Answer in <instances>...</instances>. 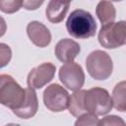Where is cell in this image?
Instances as JSON below:
<instances>
[{
  "label": "cell",
  "instance_id": "10",
  "mask_svg": "<svg viewBox=\"0 0 126 126\" xmlns=\"http://www.w3.org/2000/svg\"><path fill=\"white\" fill-rule=\"evenodd\" d=\"M27 33L31 41L38 47H46L51 42V33L49 30L38 21H32L28 24Z\"/></svg>",
  "mask_w": 126,
  "mask_h": 126
},
{
  "label": "cell",
  "instance_id": "6",
  "mask_svg": "<svg viewBox=\"0 0 126 126\" xmlns=\"http://www.w3.org/2000/svg\"><path fill=\"white\" fill-rule=\"evenodd\" d=\"M60 82L68 90L77 92L85 84V73L82 66L76 62H69L62 65L58 72Z\"/></svg>",
  "mask_w": 126,
  "mask_h": 126
},
{
  "label": "cell",
  "instance_id": "15",
  "mask_svg": "<svg viewBox=\"0 0 126 126\" xmlns=\"http://www.w3.org/2000/svg\"><path fill=\"white\" fill-rule=\"evenodd\" d=\"M112 105L113 107L120 111L124 112L126 110V83L125 81H121L113 89L112 92Z\"/></svg>",
  "mask_w": 126,
  "mask_h": 126
},
{
  "label": "cell",
  "instance_id": "11",
  "mask_svg": "<svg viewBox=\"0 0 126 126\" xmlns=\"http://www.w3.org/2000/svg\"><path fill=\"white\" fill-rule=\"evenodd\" d=\"M38 109V100L37 95L32 89H26V99L23 103V105L14 110L13 113L17 115L20 118L23 119H29L35 115Z\"/></svg>",
  "mask_w": 126,
  "mask_h": 126
},
{
  "label": "cell",
  "instance_id": "22",
  "mask_svg": "<svg viewBox=\"0 0 126 126\" xmlns=\"http://www.w3.org/2000/svg\"><path fill=\"white\" fill-rule=\"evenodd\" d=\"M5 126H21V125L16 124V123H8V124H6Z\"/></svg>",
  "mask_w": 126,
  "mask_h": 126
},
{
  "label": "cell",
  "instance_id": "16",
  "mask_svg": "<svg viewBox=\"0 0 126 126\" xmlns=\"http://www.w3.org/2000/svg\"><path fill=\"white\" fill-rule=\"evenodd\" d=\"M23 7L22 0H0V10L6 14L18 12Z\"/></svg>",
  "mask_w": 126,
  "mask_h": 126
},
{
  "label": "cell",
  "instance_id": "17",
  "mask_svg": "<svg viewBox=\"0 0 126 126\" xmlns=\"http://www.w3.org/2000/svg\"><path fill=\"white\" fill-rule=\"evenodd\" d=\"M98 125V119L97 116L91 114V113H85L78 117L76 120L74 126H97Z\"/></svg>",
  "mask_w": 126,
  "mask_h": 126
},
{
  "label": "cell",
  "instance_id": "19",
  "mask_svg": "<svg viewBox=\"0 0 126 126\" xmlns=\"http://www.w3.org/2000/svg\"><path fill=\"white\" fill-rule=\"evenodd\" d=\"M97 126H125V121L120 116L107 115L102 119L98 120Z\"/></svg>",
  "mask_w": 126,
  "mask_h": 126
},
{
  "label": "cell",
  "instance_id": "13",
  "mask_svg": "<svg viewBox=\"0 0 126 126\" xmlns=\"http://www.w3.org/2000/svg\"><path fill=\"white\" fill-rule=\"evenodd\" d=\"M95 14L101 23V26L113 23L116 18V10L114 5L109 1H100L95 8Z\"/></svg>",
  "mask_w": 126,
  "mask_h": 126
},
{
  "label": "cell",
  "instance_id": "20",
  "mask_svg": "<svg viewBox=\"0 0 126 126\" xmlns=\"http://www.w3.org/2000/svg\"><path fill=\"white\" fill-rule=\"evenodd\" d=\"M43 4V1L40 0H24L23 1V7L26 10H36Z\"/></svg>",
  "mask_w": 126,
  "mask_h": 126
},
{
  "label": "cell",
  "instance_id": "2",
  "mask_svg": "<svg viewBox=\"0 0 126 126\" xmlns=\"http://www.w3.org/2000/svg\"><path fill=\"white\" fill-rule=\"evenodd\" d=\"M26 99V89H23L16 80L8 75H0V103L12 111L20 108Z\"/></svg>",
  "mask_w": 126,
  "mask_h": 126
},
{
  "label": "cell",
  "instance_id": "8",
  "mask_svg": "<svg viewBox=\"0 0 126 126\" xmlns=\"http://www.w3.org/2000/svg\"><path fill=\"white\" fill-rule=\"evenodd\" d=\"M56 66L51 62H44L32 68L27 78V84L30 89L38 90L47 85L54 78Z\"/></svg>",
  "mask_w": 126,
  "mask_h": 126
},
{
  "label": "cell",
  "instance_id": "12",
  "mask_svg": "<svg viewBox=\"0 0 126 126\" xmlns=\"http://www.w3.org/2000/svg\"><path fill=\"white\" fill-rule=\"evenodd\" d=\"M70 2H61L50 0L45 9V15L47 20L52 24H58L62 22L69 10Z\"/></svg>",
  "mask_w": 126,
  "mask_h": 126
},
{
  "label": "cell",
  "instance_id": "9",
  "mask_svg": "<svg viewBox=\"0 0 126 126\" xmlns=\"http://www.w3.org/2000/svg\"><path fill=\"white\" fill-rule=\"evenodd\" d=\"M80 52V44L71 38L60 39L54 47V53L56 58L63 63L73 62Z\"/></svg>",
  "mask_w": 126,
  "mask_h": 126
},
{
  "label": "cell",
  "instance_id": "18",
  "mask_svg": "<svg viewBox=\"0 0 126 126\" xmlns=\"http://www.w3.org/2000/svg\"><path fill=\"white\" fill-rule=\"evenodd\" d=\"M12 58L11 47L3 42H0V68H3L9 64Z\"/></svg>",
  "mask_w": 126,
  "mask_h": 126
},
{
  "label": "cell",
  "instance_id": "4",
  "mask_svg": "<svg viewBox=\"0 0 126 126\" xmlns=\"http://www.w3.org/2000/svg\"><path fill=\"white\" fill-rule=\"evenodd\" d=\"M86 68L93 79L103 81L108 79L112 74L113 62L107 52L96 49L87 56Z\"/></svg>",
  "mask_w": 126,
  "mask_h": 126
},
{
  "label": "cell",
  "instance_id": "1",
  "mask_svg": "<svg viewBox=\"0 0 126 126\" xmlns=\"http://www.w3.org/2000/svg\"><path fill=\"white\" fill-rule=\"evenodd\" d=\"M96 23L94 16L86 10L76 9L69 15L66 22L68 33L80 39H86L94 35L96 32Z\"/></svg>",
  "mask_w": 126,
  "mask_h": 126
},
{
  "label": "cell",
  "instance_id": "3",
  "mask_svg": "<svg viewBox=\"0 0 126 126\" xmlns=\"http://www.w3.org/2000/svg\"><path fill=\"white\" fill-rule=\"evenodd\" d=\"M111 96L107 90L99 87H94L86 90L84 95V108L87 113L95 116L105 115L112 109Z\"/></svg>",
  "mask_w": 126,
  "mask_h": 126
},
{
  "label": "cell",
  "instance_id": "7",
  "mask_svg": "<svg viewBox=\"0 0 126 126\" xmlns=\"http://www.w3.org/2000/svg\"><path fill=\"white\" fill-rule=\"evenodd\" d=\"M70 94L58 84L49 85L43 92V103L52 112H61L68 107Z\"/></svg>",
  "mask_w": 126,
  "mask_h": 126
},
{
  "label": "cell",
  "instance_id": "5",
  "mask_svg": "<svg viewBox=\"0 0 126 126\" xmlns=\"http://www.w3.org/2000/svg\"><path fill=\"white\" fill-rule=\"evenodd\" d=\"M97 39L99 44L107 49L118 48L126 43V22L119 21L101 26Z\"/></svg>",
  "mask_w": 126,
  "mask_h": 126
},
{
  "label": "cell",
  "instance_id": "14",
  "mask_svg": "<svg viewBox=\"0 0 126 126\" xmlns=\"http://www.w3.org/2000/svg\"><path fill=\"white\" fill-rule=\"evenodd\" d=\"M86 90H79L77 92H74L69 98L68 103V110L70 114H72L75 117H79L82 114L87 113L84 108V95H85Z\"/></svg>",
  "mask_w": 126,
  "mask_h": 126
},
{
  "label": "cell",
  "instance_id": "21",
  "mask_svg": "<svg viewBox=\"0 0 126 126\" xmlns=\"http://www.w3.org/2000/svg\"><path fill=\"white\" fill-rule=\"evenodd\" d=\"M7 31V24H6V21L3 17L0 16V37L3 36L5 34Z\"/></svg>",
  "mask_w": 126,
  "mask_h": 126
}]
</instances>
